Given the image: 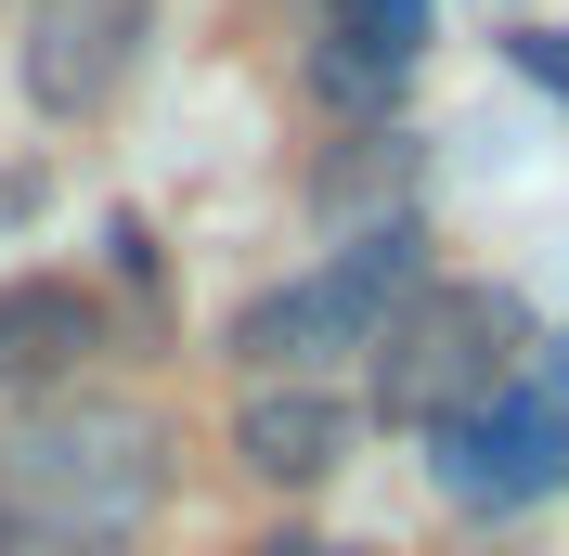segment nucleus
I'll return each instance as SVG.
<instances>
[{
  "mask_svg": "<svg viewBox=\"0 0 569 556\" xmlns=\"http://www.w3.org/2000/svg\"><path fill=\"white\" fill-rule=\"evenodd\" d=\"M104 363V298L78 272H13L0 285V388L27 401V388H66Z\"/></svg>",
  "mask_w": 569,
  "mask_h": 556,
  "instance_id": "nucleus-8",
  "label": "nucleus"
},
{
  "mask_svg": "<svg viewBox=\"0 0 569 556\" xmlns=\"http://www.w3.org/2000/svg\"><path fill=\"white\" fill-rule=\"evenodd\" d=\"M350 440H362V401H350V388L247 376V401H233V466H247L259 492H323L337 466H350Z\"/></svg>",
  "mask_w": 569,
  "mask_h": 556,
  "instance_id": "nucleus-7",
  "label": "nucleus"
},
{
  "mask_svg": "<svg viewBox=\"0 0 569 556\" xmlns=\"http://www.w3.org/2000/svg\"><path fill=\"white\" fill-rule=\"evenodd\" d=\"M543 363V324L518 285H466V272H427L415 298H401L389 349H376V415L415 427V440H440V427L492 415L505 388H531Z\"/></svg>",
  "mask_w": 569,
  "mask_h": 556,
  "instance_id": "nucleus-3",
  "label": "nucleus"
},
{
  "mask_svg": "<svg viewBox=\"0 0 569 556\" xmlns=\"http://www.w3.org/2000/svg\"><path fill=\"white\" fill-rule=\"evenodd\" d=\"M311 39H298V78H311V105L337 117H389L401 78L427 66V0H298Z\"/></svg>",
  "mask_w": 569,
  "mask_h": 556,
  "instance_id": "nucleus-6",
  "label": "nucleus"
},
{
  "mask_svg": "<svg viewBox=\"0 0 569 556\" xmlns=\"http://www.w3.org/2000/svg\"><path fill=\"white\" fill-rule=\"evenodd\" d=\"M427 285V234L415 220H362L337 259H311V272H284L272 298H247L233 311V363L247 376H298V388H337L350 363H376L401 324V298Z\"/></svg>",
  "mask_w": 569,
  "mask_h": 556,
  "instance_id": "nucleus-2",
  "label": "nucleus"
},
{
  "mask_svg": "<svg viewBox=\"0 0 569 556\" xmlns=\"http://www.w3.org/2000/svg\"><path fill=\"white\" fill-rule=\"evenodd\" d=\"M427 479L453 492L466 518H518V505H543V492H569V401L557 388H505L492 415H466L427 440Z\"/></svg>",
  "mask_w": 569,
  "mask_h": 556,
  "instance_id": "nucleus-5",
  "label": "nucleus"
},
{
  "mask_svg": "<svg viewBox=\"0 0 569 556\" xmlns=\"http://www.w3.org/2000/svg\"><path fill=\"white\" fill-rule=\"evenodd\" d=\"M169 466H181V427L142 388H104V376L27 388L0 415V530L66 556H130L169 518Z\"/></svg>",
  "mask_w": 569,
  "mask_h": 556,
  "instance_id": "nucleus-1",
  "label": "nucleus"
},
{
  "mask_svg": "<svg viewBox=\"0 0 569 556\" xmlns=\"http://www.w3.org/2000/svg\"><path fill=\"white\" fill-rule=\"evenodd\" d=\"M543 388H557V401H569V337H557V349H543Z\"/></svg>",
  "mask_w": 569,
  "mask_h": 556,
  "instance_id": "nucleus-11",
  "label": "nucleus"
},
{
  "mask_svg": "<svg viewBox=\"0 0 569 556\" xmlns=\"http://www.w3.org/2000/svg\"><path fill=\"white\" fill-rule=\"evenodd\" d=\"M142 52H156V0H13V78L52 130L117 117Z\"/></svg>",
  "mask_w": 569,
  "mask_h": 556,
  "instance_id": "nucleus-4",
  "label": "nucleus"
},
{
  "mask_svg": "<svg viewBox=\"0 0 569 556\" xmlns=\"http://www.w3.org/2000/svg\"><path fill=\"white\" fill-rule=\"evenodd\" d=\"M247 556H362V544H337V530H259Z\"/></svg>",
  "mask_w": 569,
  "mask_h": 556,
  "instance_id": "nucleus-10",
  "label": "nucleus"
},
{
  "mask_svg": "<svg viewBox=\"0 0 569 556\" xmlns=\"http://www.w3.org/2000/svg\"><path fill=\"white\" fill-rule=\"evenodd\" d=\"M0 556H66V544H27V530H0Z\"/></svg>",
  "mask_w": 569,
  "mask_h": 556,
  "instance_id": "nucleus-12",
  "label": "nucleus"
},
{
  "mask_svg": "<svg viewBox=\"0 0 569 556\" xmlns=\"http://www.w3.org/2000/svg\"><path fill=\"white\" fill-rule=\"evenodd\" d=\"M518 66H531V78H557V91H569V27H531V39H518Z\"/></svg>",
  "mask_w": 569,
  "mask_h": 556,
  "instance_id": "nucleus-9",
  "label": "nucleus"
}]
</instances>
